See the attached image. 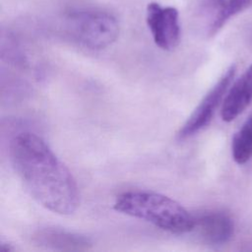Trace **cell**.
<instances>
[{"instance_id": "6da1fadb", "label": "cell", "mask_w": 252, "mask_h": 252, "mask_svg": "<svg viewBox=\"0 0 252 252\" xmlns=\"http://www.w3.org/2000/svg\"><path fill=\"white\" fill-rule=\"evenodd\" d=\"M9 157L21 182L39 205L58 215L77 210L80 194L76 180L41 137L19 133L10 142Z\"/></svg>"}, {"instance_id": "7a4b0ae2", "label": "cell", "mask_w": 252, "mask_h": 252, "mask_svg": "<svg viewBox=\"0 0 252 252\" xmlns=\"http://www.w3.org/2000/svg\"><path fill=\"white\" fill-rule=\"evenodd\" d=\"M115 211L148 221L175 234L193 230V217L177 201L151 191H127L118 195L113 204Z\"/></svg>"}, {"instance_id": "3957f363", "label": "cell", "mask_w": 252, "mask_h": 252, "mask_svg": "<svg viewBox=\"0 0 252 252\" xmlns=\"http://www.w3.org/2000/svg\"><path fill=\"white\" fill-rule=\"evenodd\" d=\"M66 29L71 36L83 46L100 50L111 45L119 34L116 18L98 9H77L66 19Z\"/></svg>"}, {"instance_id": "277c9868", "label": "cell", "mask_w": 252, "mask_h": 252, "mask_svg": "<svg viewBox=\"0 0 252 252\" xmlns=\"http://www.w3.org/2000/svg\"><path fill=\"white\" fill-rule=\"evenodd\" d=\"M236 67L231 65L204 95L199 104L187 118L177 133L179 140L188 139L203 130L213 119V116L224 97L226 91L235 75Z\"/></svg>"}, {"instance_id": "5b68a950", "label": "cell", "mask_w": 252, "mask_h": 252, "mask_svg": "<svg viewBox=\"0 0 252 252\" xmlns=\"http://www.w3.org/2000/svg\"><path fill=\"white\" fill-rule=\"evenodd\" d=\"M146 22L154 42L162 50H173L180 41L181 28L178 10L153 2L147 6Z\"/></svg>"}, {"instance_id": "8992f818", "label": "cell", "mask_w": 252, "mask_h": 252, "mask_svg": "<svg viewBox=\"0 0 252 252\" xmlns=\"http://www.w3.org/2000/svg\"><path fill=\"white\" fill-rule=\"evenodd\" d=\"M195 231L199 238L210 245L226 243L233 235L234 224L231 218L220 211L207 212L195 218Z\"/></svg>"}, {"instance_id": "52a82bcc", "label": "cell", "mask_w": 252, "mask_h": 252, "mask_svg": "<svg viewBox=\"0 0 252 252\" xmlns=\"http://www.w3.org/2000/svg\"><path fill=\"white\" fill-rule=\"evenodd\" d=\"M33 243L41 248L55 251H86L92 242L86 236L56 227H42L32 236Z\"/></svg>"}, {"instance_id": "ba28073f", "label": "cell", "mask_w": 252, "mask_h": 252, "mask_svg": "<svg viewBox=\"0 0 252 252\" xmlns=\"http://www.w3.org/2000/svg\"><path fill=\"white\" fill-rule=\"evenodd\" d=\"M252 101V64L225 94L220 115L223 121L234 120Z\"/></svg>"}, {"instance_id": "9c48e42d", "label": "cell", "mask_w": 252, "mask_h": 252, "mask_svg": "<svg viewBox=\"0 0 252 252\" xmlns=\"http://www.w3.org/2000/svg\"><path fill=\"white\" fill-rule=\"evenodd\" d=\"M231 154L238 164H244L252 158V115L245 120L233 136Z\"/></svg>"}, {"instance_id": "30bf717a", "label": "cell", "mask_w": 252, "mask_h": 252, "mask_svg": "<svg viewBox=\"0 0 252 252\" xmlns=\"http://www.w3.org/2000/svg\"><path fill=\"white\" fill-rule=\"evenodd\" d=\"M251 3L252 0H220L217 4L216 13L210 24L209 34L211 36L216 34L231 17L245 10Z\"/></svg>"}, {"instance_id": "8fae6325", "label": "cell", "mask_w": 252, "mask_h": 252, "mask_svg": "<svg viewBox=\"0 0 252 252\" xmlns=\"http://www.w3.org/2000/svg\"><path fill=\"white\" fill-rule=\"evenodd\" d=\"M0 249H1V251H3V252H9V251H14V250H15V247H13L12 244H10V243H8V242L2 241V242H1V245H0Z\"/></svg>"}]
</instances>
